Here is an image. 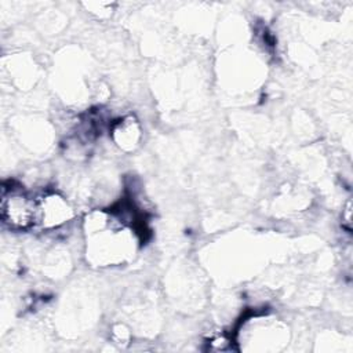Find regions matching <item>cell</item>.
Returning <instances> with one entry per match:
<instances>
[{"instance_id":"obj_1","label":"cell","mask_w":353,"mask_h":353,"mask_svg":"<svg viewBox=\"0 0 353 353\" xmlns=\"http://www.w3.org/2000/svg\"><path fill=\"white\" fill-rule=\"evenodd\" d=\"M0 214L3 223L11 230H28L37 225V199L22 188L3 185Z\"/></svg>"},{"instance_id":"obj_2","label":"cell","mask_w":353,"mask_h":353,"mask_svg":"<svg viewBox=\"0 0 353 353\" xmlns=\"http://www.w3.org/2000/svg\"><path fill=\"white\" fill-rule=\"evenodd\" d=\"M74 212L69 201L59 193L51 192L37 199V225L43 229H57L68 223Z\"/></svg>"},{"instance_id":"obj_3","label":"cell","mask_w":353,"mask_h":353,"mask_svg":"<svg viewBox=\"0 0 353 353\" xmlns=\"http://www.w3.org/2000/svg\"><path fill=\"white\" fill-rule=\"evenodd\" d=\"M113 132L116 137V141L123 148H132V145L137 143L139 137V128L137 121L132 117H125L120 120L114 127Z\"/></svg>"}]
</instances>
